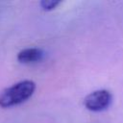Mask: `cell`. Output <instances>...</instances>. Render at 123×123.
<instances>
[{
	"instance_id": "1",
	"label": "cell",
	"mask_w": 123,
	"mask_h": 123,
	"mask_svg": "<svg viewBox=\"0 0 123 123\" xmlns=\"http://www.w3.org/2000/svg\"><path fill=\"white\" fill-rule=\"evenodd\" d=\"M36 90V83L31 80L20 81L0 91V107L7 109L28 100Z\"/></svg>"
},
{
	"instance_id": "4",
	"label": "cell",
	"mask_w": 123,
	"mask_h": 123,
	"mask_svg": "<svg viewBox=\"0 0 123 123\" xmlns=\"http://www.w3.org/2000/svg\"><path fill=\"white\" fill-rule=\"evenodd\" d=\"M61 1L59 0H42L40 1V7L44 11H52L57 8L58 5H60Z\"/></svg>"
},
{
	"instance_id": "2",
	"label": "cell",
	"mask_w": 123,
	"mask_h": 123,
	"mask_svg": "<svg viewBox=\"0 0 123 123\" xmlns=\"http://www.w3.org/2000/svg\"><path fill=\"white\" fill-rule=\"evenodd\" d=\"M112 101V95L107 89H98L89 93L84 100L85 107L91 111L107 110Z\"/></svg>"
},
{
	"instance_id": "3",
	"label": "cell",
	"mask_w": 123,
	"mask_h": 123,
	"mask_svg": "<svg viewBox=\"0 0 123 123\" xmlns=\"http://www.w3.org/2000/svg\"><path fill=\"white\" fill-rule=\"evenodd\" d=\"M45 53L40 48H25L18 52L17 60L22 63L37 62L43 59Z\"/></svg>"
}]
</instances>
